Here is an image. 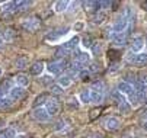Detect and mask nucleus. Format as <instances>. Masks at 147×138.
I'll return each instance as SVG.
<instances>
[{
    "label": "nucleus",
    "mask_w": 147,
    "mask_h": 138,
    "mask_svg": "<svg viewBox=\"0 0 147 138\" xmlns=\"http://www.w3.org/2000/svg\"><path fill=\"white\" fill-rule=\"evenodd\" d=\"M32 5V2H18V10H26V7H29Z\"/></svg>",
    "instance_id": "e433bc0d"
},
{
    "label": "nucleus",
    "mask_w": 147,
    "mask_h": 138,
    "mask_svg": "<svg viewBox=\"0 0 147 138\" xmlns=\"http://www.w3.org/2000/svg\"><path fill=\"white\" fill-rule=\"evenodd\" d=\"M48 71L50 74H54V76H58L61 74V71H64L69 68V61L66 60V58H60V60H55V61H51L48 64Z\"/></svg>",
    "instance_id": "f257e3e1"
},
{
    "label": "nucleus",
    "mask_w": 147,
    "mask_h": 138,
    "mask_svg": "<svg viewBox=\"0 0 147 138\" xmlns=\"http://www.w3.org/2000/svg\"><path fill=\"white\" fill-rule=\"evenodd\" d=\"M143 128H144V129L147 131V122H144V124H143Z\"/></svg>",
    "instance_id": "864d4df0"
},
{
    "label": "nucleus",
    "mask_w": 147,
    "mask_h": 138,
    "mask_svg": "<svg viewBox=\"0 0 147 138\" xmlns=\"http://www.w3.org/2000/svg\"><path fill=\"white\" fill-rule=\"evenodd\" d=\"M50 90H51L53 94H63V92H64V89H63L60 84H51Z\"/></svg>",
    "instance_id": "72a5a7b5"
},
{
    "label": "nucleus",
    "mask_w": 147,
    "mask_h": 138,
    "mask_svg": "<svg viewBox=\"0 0 147 138\" xmlns=\"http://www.w3.org/2000/svg\"><path fill=\"white\" fill-rule=\"evenodd\" d=\"M24 94H25V90H24V87H19V86H13L12 87V90L7 93V97L12 100V102H18V100H20L24 97Z\"/></svg>",
    "instance_id": "0eeeda50"
},
{
    "label": "nucleus",
    "mask_w": 147,
    "mask_h": 138,
    "mask_svg": "<svg viewBox=\"0 0 147 138\" xmlns=\"http://www.w3.org/2000/svg\"><path fill=\"white\" fill-rule=\"evenodd\" d=\"M12 38H13V31L12 29H6L3 32V38L2 39H5V41H10Z\"/></svg>",
    "instance_id": "58836bf2"
},
{
    "label": "nucleus",
    "mask_w": 147,
    "mask_h": 138,
    "mask_svg": "<svg viewBox=\"0 0 147 138\" xmlns=\"http://www.w3.org/2000/svg\"><path fill=\"white\" fill-rule=\"evenodd\" d=\"M3 125H5V121H3V119H0V128H2Z\"/></svg>",
    "instance_id": "3c124183"
},
{
    "label": "nucleus",
    "mask_w": 147,
    "mask_h": 138,
    "mask_svg": "<svg viewBox=\"0 0 147 138\" xmlns=\"http://www.w3.org/2000/svg\"><path fill=\"white\" fill-rule=\"evenodd\" d=\"M67 31H69V28H63V29H58V31H54V32H51V33H48L45 38H47V41H57V39H60L61 36H64L66 33H67Z\"/></svg>",
    "instance_id": "2eb2a0df"
},
{
    "label": "nucleus",
    "mask_w": 147,
    "mask_h": 138,
    "mask_svg": "<svg viewBox=\"0 0 147 138\" xmlns=\"http://www.w3.org/2000/svg\"><path fill=\"white\" fill-rule=\"evenodd\" d=\"M66 124H67V121H66V119H60V121H58V122L55 124L54 129H55V131H61V129H66V127H67Z\"/></svg>",
    "instance_id": "c9c22d12"
},
{
    "label": "nucleus",
    "mask_w": 147,
    "mask_h": 138,
    "mask_svg": "<svg viewBox=\"0 0 147 138\" xmlns=\"http://www.w3.org/2000/svg\"><path fill=\"white\" fill-rule=\"evenodd\" d=\"M103 125H105V128H107L108 131H117L119 128L121 122H119L118 118H115V116H108L107 119L103 121Z\"/></svg>",
    "instance_id": "9b49d317"
},
{
    "label": "nucleus",
    "mask_w": 147,
    "mask_h": 138,
    "mask_svg": "<svg viewBox=\"0 0 147 138\" xmlns=\"http://www.w3.org/2000/svg\"><path fill=\"white\" fill-rule=\"evenodd\" d=\"M73 57H74V61L86 66L90 63V54L88 51H74L73 52Z\"/></svg>",
    "instance_id": "6e6552de"
},
{
    "label": "nucleus",
    "mask_w": 147,
    "mask_h": 138,
    "mask_svg": "<svg viewBox=\"0 0 147 138\" xmlns=\"http://www.w3.org/2000/svg\"><path fill=\"white\" fill-rule=\"evenodd\" d=\"M19 138H31V137H28V135H22V137H19Z\"/></svg>",
    "instance_id": "6e6d98bb"
},
{
    "label": "nucleus",
    "mask_w": 147,
    "mask_h": 138,
    "mask_svg": "<svg viewBox=\"0 0 147 138\" xmlns=\"http://www.w3.org/2000/svg\"><path fill=\"white\" fill-rule=\"evenodd\" d=\"M122 15H124V17L128 21V23L131 25V22H133V17H134V10H133V7H131V6H127Z\"/></svg>",
    "instance_id": "c756f323"
},
{
    "label": "nucleus",
    "mask_w": 147,
    "mask_h": 138,
    "mask_svg": "<svg viewBox=\"0 0 147 138\" xmlns=\"http://www.w3.org/2000/svg\"><path fill=\"white\" fill-rule=\"evenodd\" d=\"M122 138H136L134 135H131V134H127V135H124Z\"/></svg>",
    "instance_id": "09e8293b"
},
{
    "label": "nucleus",
    "mask_w": 147,
    "mask_h": 138,
    "mask_svg": "<svg viewBox=\"0 0 147 138\" xmlns=\"http://www.w3.org/2000/svg\"><path fill=\"white\" fill-rule=\"evenodd\" d=\"M93 52H95V54H100V52H102V48H100L99 44H98V45H93Z\"/></svg>",
    "instance_id": "c03bdc74"
},
{
    "label": "nucleus",
    "mask_w": 147,
    "mask_h": 138,
    "mask_svg": "<svg viewBox=\"0 0 147 138\" xmlns=\"http://www.w3.org/2000/svg\"><path fill=\"white\" fill-rule=\"evenodd\" d=\"M83 28H85V23H83V22H77V23H74V26H73V29H74L76 32H80Z\"/></svg>",
    "instance_id": "a19ab883"
},
{
    "label": "nucleus",
    "mask_w": 147,
    "mask_h": 138,
    "mask_svg": "<svg viewBox=\"0 0 147 138\" xmlns=\"http://www.w3.org/2000/svg\"><path fill=\"white\" fill-rule=\"evenodd\" d=\"M32 116L38 122H48L50 121V115L45 111V108H35L34 112H32Z\"/></svg>",
    "instance_id": "423d86ee"
},
{
    "label": "nucleus",
    "mask_w": 147,
    "mask_h": 138,
    "mask_svg": "<svg viewBox=\"0 0 147 138\" xmlns=\"http://www.w3.org/2000/svg\"><path fill=\"white\" fill-rule=\"evenodd\" d=\"M79 44H80V39H79L77 36H74V38L70 39V41H67V42L63 44L61 48H63V50H66V51L70 54V52H74V51H76V47H77Z\"/></svg>",
    "instance_id": "ddd939ff"
},
{
    "label": "nucleus",
    "mask_w": 147,
    "mask_h": 138,
    "mask_svg": "<svg viewBox=\"0 0 147 138\" xmlns=\"http://www.w3.org/2000/svg\"><path fill=\"white\" fill-rule=\"evenodd\" d=\"M144 102H147V96H146V97H144Z\"/></svg>",
    "instance_id": "13d9d810"
},
{
    "label": "nucleus",
    "mask_w": 147,
    "mask_h": 138,
    "mask_svg": "<svg viewBox=\"0 0 147 138\" xmlns=\"http://www.w3.org/2000/svg\"><path fill=\"white\" fill-rule=\"evenodd\" d=\"M98 70H99V67H98L96 64H92L90 68H89V73H90V71H98Z\"/></svg>",
    "instance_id": "de8ad7c7"
},
{
    "label": "nucleus",
    "mask_w": 147,
    "mask_h": 138,
    "mask_svg": "<svg viewBox=\"0 0 147 138\" xmlns=\"http://www.w3.org/2000/svg\"><path fill=\"white\" fill-rule=\"evenodd\" d=\"M130 28H131V25L127 28V31L125 32H121V33H115V36H114V39H112V42L117 45V47H124L125 44H127V38H128V31H130Z\"/></svg>",
    "instance_id": "1a4fd4ad"
},
{
    "label": "nucleus",
    "mask_w": 147,
    "mask_h": 138,
    "mask_svg": "<svg viewBox=\"0 0 147 138\" xmlns=\"http://www.w3.org/2000/svg\"><path fill=\"white\" fill-rule=\"evenodd\" d=\"M69 6H70V9H69V10H70V12H73V10H74V12H76V7H77V6H79V2H71V3H70V5H69Z\"/></svg>",
    "instance_id": "37998d69"
},
{
    "label": "nucleus",
    "mask_w": 147,
    "mask_h": 138,
    "mask_svg": "<svg viewBox=\"0 0 147 138\" xmlns=\"http://www.w3.org/2000/svg\"><path fill=\"white\" fill-rule=\"evenodd\" d=\"M80 45H82L83 48H86V50L92 48V47H93V41H92L90 35H86V36H83V38L80 39Z\"/></svg>",
    "instance_id": "a878e982"
},
{
    "label": "nucleus",
    "mask_w": 147,
    "mask_h": 138,
    "mask_svg": "<svg viewBox=\"0 0 147 138\" xmlns=\"http://www.w3.org/2000/svg\"><path fill=\"white\" fill-rule=\"evenodd\" d=\"M137 83L147 84V73H146V71H140V73L137 74Z\"/></svg>",
    "instance_id": "f704fd0d"
},
{
    "label": "nucleus",
    "mask_w": 147,
    "mask_h": 138,
    "mask_svg": "<svg viewBox=\"0 0 147 138\" xmlns=\"http://www.w3.org/2000/svg\"><path fill=\"white\" fill-rule=\"evenodd\" d=\"M2 47H3V39L0 38V50H2Z\"/></svg>",
    "instance_id": "603ef678"
},
{
    "label": "nucleus",
    "mask_w": 147,
    "mask_h": 138,
    "mask_svg": "<svg viewBox=\"0 0 147 138\" xmlns=\"http://www.w3.org/2000/svg\"><path fill=\"white\" fill-rule=\"evenodd\" d=\"M45 111L48 112L50 116H54L60 112V103L57 99H48V102L45 103Z\"/></svg>",
    "instance_id": "9d476101"
},
{
    "label": "nucleus",
    "mask_w": 147,
    "mask_h": 138,
    "mask_svg": "<svg viewBox=\"0 0 147 138\" xmlns=\"http://www.w3.org/2000/svg\"><path fill=\"white\" fill-rule=\"evenodd\" d=\"M0 138H18V132L15 128H6L0 132Z\"/></svg>",
    "instance_id": "5701e85b"
},
{
    "label": "nucleus",
    "mask_w": 147,
    "mask_h": 138,
    "mask_svg": "<svg viewBox=\"0 0 147 138\" xmlns=\"http://www.w3.org/2000/svg\"><path fill=\"white\" fill-rule=\"evenodd\" d=\"M103 83L102 82H95L93 84H92V90H98V92H100V93H103Z\"/></svg>",
    "instance_id": "4c0bfd02"
},
{
    "label": "nucleus",
    "mask_w": 147,
    "mask_h": 138,
    "mask_svg": "<svg viewBox=\"0 0 147 138\" xmlns=\"http://www.w3.org/2000/svg\"><path fill=\"white\" fill-rule=\"evenodd\" d=\"M79 77L82 78L83 82H86V80H89V77H90V73H89V71H86V70H82V71L79 73Z\"/></svg>",
    "instance_id": "ea45409f"
},
{
    "label": "nucleus",
    "mask_w": 147,
    "mask_h": 138,
    "mask_svg": "<svg viewBox=\"0 0 147 138\" xmlns=\"http://www.w3.org/2000/svg\"><path fill=\"white\" fill-rule=\"evenodd\" d=\"M71 82H73V78H71V77H69L67 74H63V76H60V77L57 78V84H60L63 89L69 87V86L71 84Z\"/></svg>",
    "instance_id": "aec40b11"
},
{
    "label": "nucleus",
    "mask_w": 147,
    "mask_h": 138,
    "mask_svg": "<svg viewBox=\"0 0 147 138\" xmlns=\"http://www.w3.org/2000/svg\"><path fill=\"white\" fill-rule=\"evenodd\" d=\"M15 82H16V86H19V87H28L29 86V83H31V78H29V76L28 74H24V73H19V74H16V77H15Z\"/></svg>",
    "instance_id": "f8f14e48"
},
{
    "label": "nucleus",
    "mask_w": 147,
    "mask_h": 138,
    "mask_svg": "<svg viewBox=\"0 0 147 138\" xmlns=\"http://www.w3.org/2000/svg\"><path fill=\"white\" fill-rule=\"evenodd\" d=\"M12 87H13V86H12V82H10V80H5L2 84H0V92L6 96V94L12 90Z\"/></svg>",
    "instance_id": "cd10ccee"
},
{
    "label": "nucleus",
    "mask_w": 147,
    "mask_h": 138,
    "mask_svg": "<svg viewBox=\"0 0 147 138\" xmlns=\"http://www.w3.org/2000/svg\"><path fill=\"white\" fill-rule=\"evenodd\" d=\"M44 68H45V66H44L42 61H36V63H34V64L29 67V71H31L32 76H39V74H42Z\"/></svg>",
    "instance_id": "dca6fc26"
},
{
    "label": "nucleus",
    "mask_w": 147,
    "mask_h": 138,
    "mask_svg": "<svg viewBox=\"0 0 147 138\" xmlns=\"http://www.w3.org/2000/svg\"><path fill=\"white\" fill-rule=\"evenodd\" d=\"M51 78H53L51 76H44V77H42V83H45V84H48V83L51 82Z\"/></svg>",
    "instance_id": "a18cd8bd"
},
{
    "label": "nucleus",
    "mask_w": 147,
    "mask_h": 138,
    "mask_svg": "<svg viewBox=\"0 0 147 138\" xmlns=\"http://www.w3.org/2000/svg\"><path fill=\"white\" fill-rule=\"evenodd\" d=\"M90 138H103V135H102L100 132H93V134L90 135Z\"/></svg>",
    "instance_id": "49530a36"
},
{
    "label": "nucleus",
    "mask_w": 147,
    "mask_h": 138,
    "mask_svg": "<svg viewBox=\"0 0 147 138\" xmlns=\"http://www.w3.org/2000/svg\"><path fill=\"white\" fill-rule=\"evenodd\" d=\"M15 66H16V68H25V67H28V58L26 57H19V58H16V61H15Z\"/></svg>",
    "instance_id": "c85d7f7f"
},
{
    "label": "nucleus",
    "mask_w": 147,
    "mask_h": 138,
    "mask_svg": "<svg viewBox=\"0 0 147 138\" xmlns=\"http://www.w3.org/2000/svg\"><path fill=\"white\" fill-rule=\"evenodd\" d=\"M130 111H131V105H130L128 102H122V103H119V112H121V113L127 115V113H130Z\"/></svg>",
    "instance_id": "473e14b6"
},
{
    "label": "nucleus",
    "mask_w": 147,
    "mask_h": 138,
    "mask_svg": "<svg viewBox=\"0 0 147 138\" xmlns=\"http://www.w3.org/2000/svg\"><path fill=\"white\" fill-rule=\"evenodd\" d=\"M67 108H69V109H71V111H74V109H79V108H80V102H79L77 97H70V99L67 100Z\"/></svg>",
    "instance_id": "7c9ffc66"
},
{
    "label": "nucleus",
    "mask_w": 147,
    "mask_h": 138,
    "mask_svg": "<svg viewBox=\"0 0 147 138\" xmlns=\"http://www.w3.org/2000/svg\"><path fill=\"white\" fill-rule=\"evenodd\" d=\"M125 60L128 63H133V64H138V66H143V64H147V52H140V54H134L131 51L127 52L125 55Z\"/></svg>",
    "instance_id": "f03ea898"
},
{
    "label": "nucleus",
    "mask_w": 147,
    "mask_h": 138,
    "mask_svg": "<svg viewBox=\"0 0 147 138\" xmlns=\"http://www.w3.org/2000/svg\"><path fill=\"white\" fill-rule=\"evenodd\" d=\"M112 99H114V100H117L118 103L127 102V100H125V96H124L122 93H119L118 90H114V92H112Z\"/></svg>",
    "instance_id": "2f4dec72"
},
{
    "label": "nucleus",
    "mask_w": 147,
    "mask_h": 138,
    "mask_svg": "<svg viewBox=\"0 0 147 138\" xmlns=\"http://www.w3.org/2000/svg\"><path fill=\"white\" fill-rule=\"evenodd\" d=\"M47 102H48V94L42 93V94H39L36 99H35L34 106H35V108H42V105H45Z\"/></svg>",
    "instance_id": "393cba45"
},
{
    "label": "nucleus",
    "mask_w": 147,
    "mask_h": 138,
    "mask_svg": "<svg viewBox=\"0 0 147 138\" xmlns=\"http://www.w3.org/2000/svg\"><path fill=\"white\" fill-rule=\"evenodd\" d=\"M83 6H85V9L88 12H95V13L100 12V9H102L100 7V2H85Z\"/></svg>",
    "instance_id": "6ab92c4d"
},
{
    "label": "nucleus",
    "mask_w": 147,
    "mask_h": 138,
    "mask_svg": "<svg viewBox=\"0 0 147 138\" xmlns=\"http://www.w3.org/2000/svg\"><path fill=\"white\" fill-rule=\"evenodd\" d=\"M102 100H103V93L90 89V103H96V105H99V103H102Z\"/></svg>",
    "instance_id": "412c9836"
},
{
    "label": "nucleus",
    "mask_w": 147,
    "mask_h": 138,
    "mask_svg": "<svg viewBox=\"0 0 147 138\" xmlns=\"http://www.w3.org/2000/svg\"><path fill=\"white\" fill-rule=\"evenodd\" d=\"M144 42H146V47H147V35L144 36Z\"/></svg>",
    "instance_id": "5fc2aeb1"
},
{
    "label": "nucleus",
    "mask_w": 147,
    "mask_h": 138,
    "mask_svg": "<svg viewBox=\"0 0 147 138\" xmlns=\"http://www.w3.org/2000/svg\"><path fill=\"white\" fill-rule=\"evenodd\" d=\"M140 118H141L144 122H147V106H146L144 109H141V112H140Z\"/></svg>",
    "instance_id": "79ce46f5"
},
{
    "label": "nucleus",
    "mask_w": 147,
    "mask_h": 138,
    "mask_svg": "<svg viewBox=\"0 0 147 138\" xmlns=\"http://www.w3.org/2000/svg\"><path fill=\"white\" fill-rule=\"evenodd\" d=\"M2 73H3V71H2V68H0V77H2Z\"/></svg>",
    "instance_id": "4d7b16f0"
},
{
    "label": "nucleus",
    "mask_w": 147,
    "mask_h": 138,
    "mask_svg": "<svg viewBox=\"0 0 147 138\" xmlns=\"http://www.w3.org/2000/svg\"><path fill=\"white\" fill-rule=\"evenodd\" d=\"M105 19H107V15H105L103 12H98V13L93 15V19H92V21H93L95 25H100V23H103Z\"/></svg>",
    "instance_id": "bb28decb"
},
{
    "label": "nucleus",
    "mask_w": 147,
    "mask_h": 138,
    "mask_svg": "<svg viewBox=\"0 0 147 138\" xmlns=\"http://www.w3.org/2000/svg\"><path fill=\"white\" fill-rule=\"evenodd\" d=\"M141 100H144V96H143V94H140V93H137L136 90H134L133 93H130V94H128V103H130L133 108L138 106Z\"/></svg>",
    "instance_id": "4468645a"
},
{
    "label": "nucleus",
    "mask_w": 147,
    "mask_h": 138,
    "mask_svg": "<svg viewBox=\"0 0 147 138\" xmlns=\"http://www.w3.org/2000/svg\"><path fill=\"white\" fill-rule=\"evenodd\" d=\"M79 100L82 103H90V90L89 89H83L79 94Z\"/></svg>",
    "instance_id": "b1692460"
},
{
    "label": "nucleus",
    "mask_w": 147,
    "mask_h": 138,
    "mask_svg": "<svg viewBox=\"0 0 147 138\" xmlns=\"http://www.w3.org/2000/svg\"><path fill=\"white\" fill-rule=\"evenodd\" d=\"M3 97H5V94H3L2 92H0V102H2V100H3Z\"/></svg>",
    "instance_id": "8fccbe9b"
},
{
    "label": "nucleus",
    "mask_w": 147,
    "mask_h": 138,
    "mask_svg": "<svg viewBox=\"0 0 147 138\" xmlns=\"http://www.w3.org/2000/svg\"><path fill=\"white\" fill-rule=\"evenodd\" d=\"M144 45H146L144 36H143V35H136V36H133V39H131V44H130L131 50H130V51L134 52V54H140V52H143Z\"/></svg>",
    "instance_id": "20e7f679"
},
{
    "label": "nucleus",
    "mask_w": 147,
    "mask_h": 138,
    "mask_svg": "<svg viewBox=\"0 0 147 138\" xmlns=\"http://www.w3.org/2000/svg\"><path fill=\"white\" fill-rule=\"evenodd\" d=\"M118 92L122 93L124 96H125V94L128 96L130 93L134 92V86H131V84H128V83H125V82H119V83H118Z\"/></svg>",
    "instance_id": "a211bd4d"
},
{
    "label": "nucleus",
    "mask_w": 147,
    "mask_h": 138,
    "mask_svg": "<svg viewBox=\"0 0 147 138\" xmlns=\"http://www.w3.org/2000/svg\"><path fill=\"white\" fill-rule=\"evenodd\" d=\"M128 26H130L128 21L124 17V15H121V16H118V17L115 19V22H114V25H112L111 28H112V31H114L115 33H121V32L127 31Z\"/></svg>",
    "instance_id": "39448f33"
},
{
    "label": "nucleus",
    "mask_w": 147,
    "mask_h": 138,
    "mask_svg": "<svg viewBox=\"0 0 147 138\" xmlns=\"http://www.w3.org/2000/svg\"><path fill=\"white\" fill-rule=\"evenodd\" d=\"M41 25V19L38 16H29L28 19H25V21L22 22V28L28 32H34L39 28Z\"/></svg>",
    "instance_id": "7ed1b4c3"
},
{
    "label": "nucleus",
    "mask_w": 147,
    "mask_h": 138,
    "mask_svg": "<svg viewBox=\"0 0 147 138\" xmlns=\"http://www.w3.org/2000/svg\"><path fill=\"white\" fill-rule=\"evenodd\" d=\"M69 5H70V2H67V0H58V2L54 3V12H57V13L66 12V10H69Z\"/></svg>",
    "instance_id": "f3484780"
},
{
    "label": "nucleus",
    "mask_w": 147,
    "mask_h": 138,
    "mask_svg": "<svg viewBox=\"0 0 147 138\" xmlns=\"http://www.w3.org/2000/svg\"><path fill=\"white\" fill-rule=\"evenodd\" d=\"M16 10H18V2H6V3H3V12L6 15L15 13Z\"/></svg>",
    "instance_id": "4be33fe9"
}]
</instances>
